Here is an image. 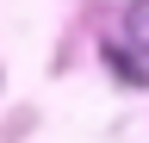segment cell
Wrapping results in <instances>:
<instances>
[{"label": "cell", "mask_w": 149, "mask_h": 143, "mask_svg": "<svg viewBox=\"0 0 149 143\" xmlns=\"http://www.w3.org/2000/svg\"><path fill=\"white\" fill-rule=\"evenodd\" d=\"M118 38L137 50V56H149V0H130L118 13Z\"/></svg>", "instance_id": "6da1fadb"}]
</instances>
